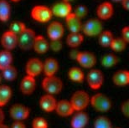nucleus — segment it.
Here are the masks:
<instances>
[{
	"instance_id": "obj_1",
	"label": "nucleus",
	"mask_w": 129,
	"mask_h": 128,
	"mask_svg": "<svg viewBox=\"0 0 129 128\" xmlns=\"http://www.w3.org/2000/svg\"><path fill=\"white\" fill-rule=\"evenodd\" d=\"M90 104L92 108L99 112H107L112 106L111 99L102 93H96L90 97Z\"/></svg>"
},
{
	"instance_id": "obj_2",
	"label": "nucleus",
	"mask_w": 129,
	"mask_h": 128,
	"mask_svg": "<svg viewBox=\"0 0 129 128\" xmlns=\"http://www.w3.org/2000/svg\"><path fill=\"white\" fill-rule=\"evenodd\" d=\"M42 88L49 95H58L63 89V81L57 76H45L42 81Z\"/></svg>"
},
{
	"instance_id": "obj_3",
	"label": "nucleus",
	"mask_w": 129,
	"mask_h": 128,
	"mask_svg": "<svg viewBox=\"0 0 129 128\" xmlns=\"http://www.w3.org/2000/svg\"><path fill=\"white\" fill-rule=\"evenodd\" d=\"M90 96L85 91H77L72 95L70 102L73 106L75 111H84L90 104Z\"/></svg>"
},
{
	"instance_id": "obj_4",
	"label": "nucleus",
	"mask_w": 129,
	"mask_h": 128,
	"mask_svg": "<svg viewBox=\"0 0 129 128\" xmlns=\"http://www.w3.org/2000/svg\"><path fill=\"white\" fill-rule=\"evenodd\" d=\"M81 30L87 36H96L99 35L103 30V24L102 20L96 18H92L86 20L84 24H82Z\"/></svg>"
},
{
	"instance_id": "obj_5",
	"label": "nucleus",
	"mask_w": 129,
	"mask_h": 128,
	"mask_svg": "<svg viewBox=\"0 0 129 128\" xmlns=\"http://www.w3.org/2000/svg\"><path fill=\"white\" fill-rule=\"evenodd\" d=\"M36 37L35 32L32 29L26 28L19 35H18V46L23 50L33 49V45Z\"/></svg>"
},
{
	"instance_id": "obj_6",
	"label": "nucleus",
	"mask_w": 129,
	"mask_h": 128,
	"mask_svg": "<svg viewBox=\"0 0 129 128\" xmlns=\"http://www.w3.org/2000/svg\"><path fill=\"white\" fill-rule=\"evenodd\" d=\"M52 16L51 9L44 5H36L31 10V17L33 19L40 23L49 22Z\"/></svg>"
},
{
	"instance_id": "obj_7",
	"label": "nucleus",
	"mask_w": 129,
	"mask_h": 128,
	"mask_svg": "<svg viewBox=\"0 0 129 128\" xmlns=\"http://www.w3.org/2000/svg\"><path fill=\"white\" fill-rule=\"evenodd\" d=\"M29 108L23 104H14L9 109V115L11 118L17 121H24L29 116Z\"/></svg>"
},
{
	"instance_id": "obj_8",
	"label": "nucleus",
	"mask_w": 129,
	"mask_h": 128,
	"mask_svg": "<svg viewBox=\"0 0 129 128\" xmlns=\"http://www.w3.org/2000/svg\"><path fill=\"white\" fill-rule=\"evenodd\" d=\"M86 80L90 88L92 90H98L103 85V82H104V75L98 69H92L87 74Z\"/></svg>"
},
{
	"instance_id": "obj_9",
	"label": "nucleus",
	"mask_w": 129,
	"mask_h": 128,
	"mask_svg": "<svg viewBox=\"0 0 129 128\" xmlns=\"http://www.w3.org/2000/svg\"><path fill=\"white\" fill-rule=\"evenodd\" d=\"M76 60L81 67L86 69H91L96 63V55L90 51H83V52L78 51Z\"/></svg>"
},
{
	"instance_id": "obj_10",
	"label": "nucleus",
	"mask_w": 129,
	"mask_h": 128,
	"mask_svg": "<svg viewBox=\"0 0 129 128\" xmlns=\"http://www.w3.org/2000/svg\"><path fill=\"white\" fill-rule=\"evenodd\" d=\"M25 72L26 75L35 78L43 72V62L38 58H31L26 63Z\"/></svg>"
},
{
	"instance_id": "obj_11",
	"label": "nucleus",
	"mask_w": 129,
	"mask_h": 128,
	"mask_svg": "<svg viewBox=\"0 0 129 128\" xmlns=\"http://www.w3.org/2000/svg\"><path fill=\"white\" fill-rule=\"evenodd\" d=\"M50 9L53 15L61 18H66L72 13V7L71 3L64 2L62 0L54 4Z\"/></svg>"
},
{
	"instance_id": "obj_12",
	"label": "nucleus",
	"mask_w": 129,
	"mask_h": 128,
	"mask_svg": "<svg viewBox=\"0 0 129 128\" xmlns=\"http://www.w3.org/2000/svg\"><path fill=\"white\" fill-rule=\"evenodd\" d=\"M64 29L63 24L60 22L54 21L49 24L47 28V34L50 40L60 39L63 36Z\"/></svg>"
},
{
	"instance_id": "obj_13",
	"label": "nucleus",
	"mask_w": 129,
	"mask_h": 128,
	"mask_svg": "<svg viewBox=\"0 0 129 128\" xmlns=\"http://www.w3.org/2000/svg\"><path fill=\"white\" fill-rule=\"evenodd\" d=\"M89 121V116L84 111H75L71 120V128H85Z\"/></svg>"
},
{
	"instance_id": "obj_14",
	"label": "nucleus",
	"mask_w": 129,
	"mask_h": 128,
	"mask_svg": "<svg viewBox=\"0 0 129 128\" xmlns=\"http://www.w3.org/2000/svg\"><path fill=\"white\" fill-rule=\"evenodd\" d=\"M0 41L4 50L11 51L18 46V35L10 32L9 30H7L3 34Z\"/></svg>"
},
{
	"instance_id": "obj_15",
	"label": "nucleus",
	"mask_w": 129,
	"mask_h": 128,
	"mask_svg": "<svg viewBox=\"0 0 129 128\" xmlns=\"http://www.w3.org/2000/svg\"><path fill=\"white\" fill-rule=\"evenodd\" d=\"M36 88V80L35 78L31 77L29 75H25L22 79L20 82L19 90L22 92V94L29 96V95L33 94Z\"/></svg>"
},
{
	"instance_id": "obj_16",
	"label": "nucleus",
	"mask_w": 129,
	"mask_h": 128,
	"mask_svg": "<svg viewBox=\"0 0 129 128\" xmlns=\"http://www.w3.org/2000/svg\"><path fill=\"white\" fill-rule=\"evenodd\" d=\"M56 104H57V101L52 95L45 94L40 99V108L46 112H52L55 111Z\"/></svg>"
},
{
	"instance_id": "obj_17",
	"label": "nucleus",
	"mask_w": 129,
	"mask_h": 128,
	"mask_svg": "<svg viewBox=\"0 0 129 128\" xmlns=\"http://www.w3.org/2000/svg\"><path fill=\"white\" fill-rule=\"evenodd\" d=\"M55 111L59 116L62 117L70 116L71 115H73L75 112V110L73 106H71V102H70V101H66V100L57 101Z\"/></svg>"
},
{
	"instance_id": "obj_18",
	"label": "nucleus",
	"mask_w": 129,
	"mask_h": 128,
	"mask_svg": "<svg viewBox=\"0 0 129 128\" xmlns=\"http://www.w3.org/2000/svg\"><path fill=\"white\" fill-rule=\"evenodd\" d=\"M66 24L71 33H80L82 29L81 19H79L73 13L66 17Z\"/></svg>"
},
{
	"instance_id": "obj_19",
	"label": "nucleus",
	"mask_w": 129,
	"mask_h": 128,
	"mask_svg": "<svg viewBox=\"0 0 129 128\" xmlns=\"http://www.w3.org/2000/svg\"><path fill=\"white\" fill-rule=\"evenodd\" d=\"M96 14L100 20L110 19L113 14V6L110 2L102 3L96 9Z\"/></svg>"
},
{
	"instance_id": "obj_20",
	"label": "nucleus",
	"mask_w": 129,
	"mask_h": 128,
	"mask_svg": "<svg viewBox=\"0 0 129 128\" xmlns=\"http://www.w3.org/2000/svg\"><path fill=\"white\" fill-rule=\"evenodd\" d=\"M59 70V63L55 58H48L43 62V72L45 76H54Z\"/></svg>"
},
{
	"instance_id": "obj_21",
	"label": "nucleus",
	"mask_w": 129,
	"mask_h": 128,
	"mask_svg": "<svg viewBox=\"0 0 129 128\" xmlns=\"http://www.w3.org/2000/svg\"><path fill=\"white\" fill-rule=\"evenodd\" d=\"M112 82L119 87L127 86L129 84V71L127 70H117L112 76Z\"/></svg>"
},
{
	"instance_id": "obj_22",
	"label": "nucleus",
	"mask_w": 129,
	"mask_h": 128,
	"mask_svg": "<svg viewBox=\"0 0 129 128\" xmlns=\"http://www.w3.org/2000/svg\"><path fill=\"white\" fill-rule=\"evenodd\" d=\"M33 49L38 54H45L49 50V42L42 35H36L34 41Z\"/></svg>"
},
{
	"instance_id": "obj_23",
	"label": "nucleus",
	"mask_w": 129,
	"mask_h": 128,
	"mask_svg": "<svg viewBox=\"0 0 129 128\" xmlns=\"http://www.w3.org/2000/svg\"><path fill=\"white\" fill-rule=\"evenodd\" d=\"M12 89L7 85H0V107L9 103L12 97Z\"/></svg>"
},
{
	"instance_id": "obj_24",
	"label": "nucleus",
	"mask_w": 129,
	"mask_h": 128,
	"mask_svg": "<svg viewBox=\"0 0 129 128\" xmlns=\"http://www.w3.org/2000/svg\"><path fill=\"white\" fill-rule=\"evenodd\" d=\"M13 55L9 50H3L0 51V70L12 65Z\"/></svg>"
},
{
	"instance_id": "obj_25",
	"label": "nucleus",
	"mask_w": 129,
	"mask_h": 128,
	"mask_svg": "<svg viewBox=\"0 0 129 128\" xmlns=\"http://www.w3.org/2000/svg\"><path fill=\"white\" fill-rule=\"evenodd\" d=\"M84 36L81 33H70L66 38L67 45L71 48H76L83 42Z\"/></svg>"
},
{
	"instance_id": "obj_26",
	"label": "nucleus",
	"mask_w": 129,
	"mask_h": 128,
	"mask_svg": "<svg viewBox=\"0 0 129 128\" xmlns=\"http://www.w3.org/2000/svg\"><path fill=\"white\" fill-rule=\"evenodd\" d=\"M68 76L71 81L76 83L82 82L85 79L83 70L79 67H71L68 71Z\"/></svg>"
},
{
	"instance_id": "obj_27",
	"label": "nucleus",
	"mask_w": 129,
	"mask_h": 128,
	"mask_svg": "<svg viewBox=\"0 0 129 128\" xmlns=\"http://www.w3.org/2000/svg\"><path fill=\"white\" fill-rule=\"evenodd\" d=\"M118 62H119V59L115 54L112 53L107 54V55H103L101 59V63L105 68H112L117 65Z\"/></svg>"
},
{
	"instance_id": "obj_28",
	"label": "nucleus",
	"mask_w": 129,
	"mask_h": 128,
	"mask_svg": "<svg viewBox=\"0 0 129 128\" xmlns=\"http://www.w3.org/2000/svg\"><path fill=\"white\" fill-rule=\"evenodd\" d=\"M11 14V7L7 0H0V21H8Z\"/></svg>"
},
{
	"instance_id": "obj_29",
	"label": "nucleus",
	"mask_w": 129,
	"mask_h": 128,
	"mask_svg": "<svg viewBox=\"0 0 129 128\" xmlns=\"http://www.w3.org/2000/svg\"><path fill=\"white\" fill-rule=\"evenodd\" d=\"M98 36H99L98 41H99L100 45L105 48L110 47L111 44H112L113 39H114L113 34L110 30H102V33Z\"/></svg>"
},
{
	"instance_id": "obj_30",
	"label": "nucleus",
	"mask_w": 129,
	"mask_h": 128,
	"mask_svg": "<svg viewBox=\"0 0 129 128\" xmlns=\"http://www.w3.org/2000/svg\"><path fill=\"white\" fill-rule=\"evenodd\" d=\"M2 77L7 81H14L16 80L18 76L17 69L13 65H10L9 67L5 68L2 70Z\"/></svg>"
},
{
	"instance_id": "obj_31",
	"label": "nucleus",
	"mask_w": 129,
	"mask_h": 128,
	"mask_svg": "<svg viewBox=\"0 0 129 128\" xmlns=\"http://www.w3.org/2000/svg\"><path fill=\"white\" fill-rule=\"evenodd\" d=\"M127 44V43L125 40H123L121 37L114 38L110 45V48L116 52H121V51H123L126 49Z\"/></svg>"
},
{
	"instance_id": "obj_32",
	"label": "nucleus",
	"mask_w": 129,
	"mask_h": 128,
	"mask_svg": "<svg viewBox=\"0 0 129 128\" xmlns=\"http://www.w3.org/2000/svg\"><path fill=\"white\" fill-rule=\"evenodd\" d=\"M94 128H112V125L109 118L104 116H100L95 120Z\"/></svg>"
},
{
	"instance_id": "obj_33",
	"label": "nucleus",
	"mask_w": 129,
	"mask_h": 128,
	"mask_svg": "<svg viewBox=\"0 0 129 128\" xmlns=\"http://www.w3.org/2000/svg\"><path fill=\"white\" fill-rule=\"evenodd\" d=\"M25 29H26V26H25L24 23L20 21H14L10 24L9 30L10 32L14 33V34L19 35Z\"/></svg>"
},
{
	"instance_id": "obj_34",
	"label": "nucleus",
	"mask_w": 129,
	"mask_h": 128,
	"mask_svg": "<svg viewBox=\"0 0 129 128\" xmlns=\"http://www.w3.org/2000/svg\"><path fill=\"white\" fill-rule=\"evenodd\" d=\"M75 15H76L79 19H82L86 16V14H88V8L84 4H79L78 6L76 7L75 9V12L73 13Z\"/></svg>"
},
{
	"instance_id": "obj_35",
	"label": "nucleus",
	"mask_w": 129,
	"mask_h": 128,
	"mask_svg": "<svg viewBox=\"0 0 129 128\" xmlns=\"http://www.w3.org/2000/svg\"><path fill=\"white\" fill-rule=\"evenodd\" d=\"M48 122L44 117L39 116L33 120L32 128H48Z\"/></svg>"
},
{
	"instance_id": "obj_36",
	"label": "nucleus",
	"mask_w": 129,
	"mask_h": 128,
	"mask_svg": "<svg viewBox=\"0 0 129 128\" xmlns=\"http://www.w3.org/2000/svg\"><path fill=\"white\" fill-rule=\"evenodd\" d=\"M62 46H63V44L61 42L60 39L50 40V43H49V48H50L51 50L55 51V52L60 51L61 49H62Z\"/></svg>"
},
{
	"instance_id": "obj_37",
	"label": "nucleus",
	"mask_w": 129,
	"mask_h": 128,
	"mask_svg": "<svg viewBox=\"0 0 129 128\" xmlns=\"http://www.w3.org/2000/svg\"><path fill=\"white\" fill-rule=\"evenodd\" d=\"M121 111L125 117L129 116V101H125L121 105Z\"/></svg>"
},
{
	"instance_id": "obj_38",
	"label": "nucleus",
	"mask_w": 129,
	"mask_h": 128,
	"mask_svg": "<svg viewBox=\"0 0 129 128\" xmlns=\"http://www.w3.org/2000/svg\"><path fill=\"white\" fill-rule=\"evenodd\" d=\"M121 38H122L123 40H125L127 43L129 42V27L128 26H125L122 29V36H121Z\"/></svg>"
},
{
	"instance_id": "obj_39",
	"label": "nucleus",
	"mask_w": 129,
	"mask_h": 128,
	"mask_svg": "<svg viewBox=\"0 0 129 128\" xmlns=\"http://www.w3.org/2000/svg\"><path fill=\"white\" fill-rule=\"evenodd\" d=\"M10 128H26V126H25V125L23 121H14V122L12 124V126Z\"/></svg>"
},
{
	"instance_id": "obj_40",
	"label": "nucleus",
	"mask_w": 129,
	"mask_h": 128,
	"mask_svg": "<svg viewBox=\"0 0 129 128\" xmlns=\"http://www.w3.org/2000/svg\"><path fill=\"white\" fill-rule=\"evenodd\" d=\"M122 7L124 8V9L128 10L129 9V0H122Z\"/></svg>"
},
{
	"instance_id": "obj_41",
	"label": "nucleus",
	"mask_w": 129,
	"mask_h": 128,
	"mask_svg": "<svg viewBox=\"0 0 129 128\" xmlns=\"http://www.w3.org/2000/svg\"><path fill=\"white\" fill-rule=\"evenodd\" d=\"M4 118H5L4 112V111H3V110L1 109V107H0V124L4 123Z\"/></svg>"
},
{
	"instance_id": "obj_42",
	"label": "nucleus",
	"mask_w": 129,
	"mask_h": 128,
	"mask_svg": "<svg viewBox=\"0 0 129 128\" xmlns=\"http://www.w3.org/2000/svg\"><path fill=\"white\" fill-rule=\"evenodd\" d=\"M0 128H10V127L6 126V125L4 124V123H2V124H0Z\"/></svg>"
},
{
	"instance_id": "obj_43",
	"label": "nucleus",
	"mask_w": 129,
	"mask_h": 128,
	"mask_svg": "<svg viewBox=\"0 0 129 128\" xmlns=\"http://www.w3.org/2000/svg\"><path fill=\"white\" fill-rule=\"evenodd\" d=\"M62 1H64V2H68V3H71V1H73V0H62Z\"/></svg>"
},
{
	"instance_id": "obj_44",
	"label": "nucleus",
	"mask_w": 129,
	"mask_h": 128,
	"mask_svg": "<svg viewBox=\"0 0 129 128\" xmlns=\"http://www.w3.org/2000/svg\"><path fill=\"white\" fill-rule=\"evenodd\" d=\"M2 80H3V77H2V75L0 74V84H1V82H2Z\"/></svg>"
},
{
	"instance_id": "obj_45",
	"label": "nucleus",
	"mask_w": 129,
	"mask_h": 128,
	"mask_svg": "<svg viewBox=\"0 0 129 128\" xmlns=\"http://www.w3.org/2000/svg\"><path fill=\"white\" fill-rule=\"evenodd\" d=\"M12 1H14V2H19V1H20V0H12Z\"/></svg>"
},
{
	"instance_id": "obj_46",
	"label": "nucleus",
	"mask_w": 129,
	"mask_h": 128,
	"mask_svg": "<svg viewBox=\"0 0 129 128\" xmlns=\"http://www.w3.org/2000/svg\"><path fill=\"white\" fill-rule=\"evenodd\" d=\"M112 1H115V2H118V1H122V0H112Z\"/></svg>"
}]
</instances>
